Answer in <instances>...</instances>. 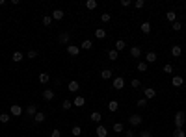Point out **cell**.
I'll list each match as a JSON object with an SVG mask.
<instances>
[{
	"mask_svg": "<svg viewBox=\"0 0 186 137\" xmlns=\"http://www.w3.org/2000/svg\"><path fill=\"white\" fill-rule=\"evenodd\" d=\"M97 6H99V4H97V0H87V2H86V7H87V9H95Z\"/></svg>",
	"mask_w": 186,
	"mask_h": 137,
	"instance_id": "33",
	"label": "cell"
},
{
	"mask_svg": "<svg viewBox=\"0 0 186 137\" xmlns=\"http://www.w3.org/2000/svg\"><path fill=\"white\" fill-rule=\"evenodd\" d=\"M112 137H115V135H112Z\"/></svg>",
	"mask_w": 186,
	"mask_h": 137,
	"instance_id": "50",
	"label": "cell"
},
{
	"mask_svg": "<svg viewBox=\"0 0 186 137\" xmlns=\"http://www.w3.org/2000/svg\"><path fill=\"white\" fill-rule=\"evenodd\" d=\"M67 54H69V56H78V54H80V46L69 45V46H67Z\"/></svg>",
	"mask_w": 186,
	"mask_h": 137,
	"instance_id": "10",
	"label": "cell"
},
{
	"mask_svg": "<svg viewBox=\"0 0 186 137\" xmlns=\"http://www.w3.org/2000/svg\"><path fill=\"white\" fill-rule=\"evenodd\" d=\"M156 61V54L155 52H147L145 54V63H155Z\"/></svg>",
	"mask_w": 186,
	"mask_h": 137,
	"instance_id": "17",
	"label": "cell"
},
{
	"mask_svg": "<svg viewBox=\"0 0 186 137\" xmlns=\"http://www.w3.org/2000/svg\"><path fill=\"white\" fill-rule=\"evenodd\" d=\"M80 133H82L80 126H73V128H71V135H73V137H80Z\"/></svg>",
	"mask_w": 186,
	"mask_h": 137,
	"instance_id": "27",
	"label": "cell"
},
{
	"mask_svg": "<svg viewBox=\"0 0 186 137\" xmlns=\"http://www.w3.org/2000/svg\"><path fill=\"white\" fill-rule=\"evenodd\" d=\"M132 6L136 9H141V7H145V0H136V2H132Z\"/></svg>",
	"mask_w": 186,
	"mask_h": 137,
	"instance_id": "34",
	"label": "cell"
},
{
	"mask_svg": "<svg viewBox=\"0 0 186 137\" xmlns=\"http://www.w3.org/2000/svg\"><path fill=\"white\" fill-rule=\"evenodd\" d=\"M78 89H80L78 82H76V80H71V82H69V85H67V91H71V93H76Z\"/></svg>",
	"mask_w": 186,
	"mask_h": 137,
	"instance_id": "11",
	"label": "cell"
},
{
	"mask_svg": "<svg viewBox=\"0 0 186 137\" xmlns=\"http://www.w3.org/2000/svg\"><path fill=\"white\" fill-rule=\"evenodd\" d=\"M30 59H34V58H37V50H28V54H26Z\"/></svg>",
	"mask_w": 186,
	"mask_h": 137,
	"instance_id": "44",
	"label": "cell"
},
{
	"mask_svg": "<svg viewBox=\"0 0 186 137\" xmlns=\"http://www.w3.org/2000/svg\"><path fill=\"white\" fill-rule=\"evenodd\" d=\"M130 56L140 59V56H141V48H140V46H132V48H130Z\"/></svg>",
	"mask_w": 186,
	"mask_h": 137,
	"instance_id": "16",
	"label": "cell"
},
{
	"mask_svg": "<svg viewBox=\"0 0 186 137\" xmlns=\"http://www.w3.org/2000/svg\"><path fill=\"white\" fill-rule=\"evenodd\" d=\"M112 74H114V72H112L110 69H104V70H101V78H102V80H110V78H112Z\"/></svg>",
	"mask_w": 186,
	"mask_h": 137,
	"instance_id": "20",
	"label": "cell"
},
{
	"mask_svg": "<svg viewBox=\"0 0 186 137\" xmlns=\"http://www.w3.org/2000/svg\"><path fill=\"white\" fill-rule=\"evenodd\" d=\"M114 132H115V133H121V132H123V124H121V122H115V124H114Z\"/></svg>",
	"mask_w": 186,
	"mask_h": 137,
	"instance_id": "38",
	"label": "cell"
},
{
	"mask_svg": "<svg viewBox=\"0 0 186 137\" xmlns=\"http://www.w3.org/2000/svg\"><path fill=\"white\" fill-rule=\"evenodd\" d=\"M9 115H13V117H20V115H23V108H20L19 104H11V106H9Z\"/></svg>",
	"mask_w": 186,
	"mask_h": 137,
	"instance_id": "3",
	"label": "cell"
},
{
	"mask_svg": "<svg viewBox=\"0 0 186 137\" xmlns=\"http://www.w3.org/2000/svg\"><path fill=\"white\" fill-rule=\"evenodd\" d=\"M50 17H52V20H61L63 19V11H61V9H54Z\"/></svg>",
	"mask_w": 186,
	"mask_h": 137,
	"instance_id": "15",
	"label": "cell"
},
{
	"mask_svg": "<svg viewBox=\"0 0 186 137\" xmlns=\"http://www.w3.org/2000/svg\"><path fill=\"white\" fill-rule=\"evenodd\" d=\"M95 133H97V137H108V130L104 128V126H97Z\"/></svg>",
	"mask_w": 186,
	"mask_h": 137,
	"instance_id": "13",
	"label": "cell"
},
{
	"mask_svg": "<svg viewBox=\"0 0 186 137\" xmlns=\"http://www.w3.org/2000/svg\"><path fill=\"white\" fill-rule=\"evenodd\" d=\"M80 48H84V50H91V48H93V43H91L90 39H84L82 45H80Z\"/></svg>",
	"mask_w": 186,
	"mask_h": 137,
	"instance_id": "22",
	"label": "cell"
},
{
	"mask_svg": "<svg viewBox=\"0 0 186 137\" xmlns=\"http://www.w3.org/2000/svg\"><path fill=\"white\" fill-rule=\"evenodd\" d=\"M73 106H74V108H84V106H86V98L80 97V94H76V98L73 100Z\"/></svg>",
	"mask_w": 186,
	"mask_h": 137,
	"instance_id": "7",
	"label": "cell"
},
{
	"mask_svg": "<svg viewBox=\"0 0 186 137\" xmlns=\"http://www.w3.org/2000/svg\"><path fill=\"white\" fill-rule=\"evenodd\" d=\"M0 6H6V0H0Z\"/></svg>",
	"mask_w": 186,
	"mask_h": 137,
	"instance_id": "49",
	"label": "cell"
},
{
	"mask_svg": "<svg viewBox=\"0 0 186 137\" xmlns=\"http://www.w3.org/2000/svg\"><path fill=\"white\" fill-rule=\"evenodd\" d=\"M45 113H41V111H37L36 113V117H34V122H37V124H41V122H45Z\"/></svg>",
	"mask_w": 186,
	"mask_h": 137,
	"instance_id": "18",
	"label": "cell"
},
{
	"mask_svg": "<svg viewBox=\"0 0 186 137\" xmlns=\"http://www.w3.org/2000/svg\"><path fill=\"white\" fill-rule=\"evenodd\" d=\"M140 137H153V133L149 130H143V132H140Z\"/></svg>",
	"mask_w": 186,
	"mask_h": 137,
	"instance_id": "46",
	"label": "cell"
},
{
	"mask_svg": "<svg viewBox=\"0 0 186 137\" xmlns=\"http://www.w3.org/2000/svg\"><path fill=\"white\" fill-rule=\"evenodd\" d=\"M125 137H136V132H134V130H127V132H125Z\"/></svg>",
	"mask_w": 186,
	"mask_h": 137,
	"instance_id": "47",
	"label": "cell"
},
{
	"mask_svg": "<svg viewBox=\"0 0 186 137\" xmlns=\"http://www.w3.org/2000/svg\"><path fill=\"white\" fill-rule=\"evenodd\" d=\"M121 6H123V7H128V6H132V2H130V0H121Z\"/></svg>",
	"mask_w": 186,
	"mask_h": 137,
	"instance_id": "48",
	"label": "cell"
},
{
	"mask_svg": "<svg viewBox=\"0 0 186 137\" xmlns=\"http://www.w3.org/2000/svg\"><path fill=\"white\" fill-rule=\"evenodd\" d=\"M164 72H166V74H171V72H173V65H171V63H166V65H164Z\"/></svg>",
	"mask_w": 186,
	"mask_h": 137,
	"instance_id": "39",
	"label": "cell"
},
{
	"mask_svg": "<svg viewBox=\"0 0 186 137\" xmlns=\"http://www.w3.org/2000/svg\"><path fill=\"white\" fill-rule=\"evenodd\" d=\"M101 119H102V115H101L99 111H93V113H91V121H93V122H101Z\"/></svg>",
	"mask_w": 186,
	"mask_h": 137,
	"instance_id": "31",
	"label": "cell"
},
{
	"mask_svg": "<svg viewBox=\"0 0 186 137\" xmlns=\"http://www.w3.org/2000/svg\"><path fill=\"white\" fill-rule=\"evenodd\" d=\"M171 28H173V30H175V31H179V30H181V28H182V24H181V22H179V20H175V22H173V24H171Z\"/></svg>",
	"mask_w": 186,
	"mask_h": 137,
	"instance_id": "42",
	"label": "cell"
},
{
	"mask_svg": "<svg viewBox=\"0 0 186 137\" xmlns=\"http://www.w3.org/2000/svg\"><path fill=\"white\" fill-rule=\"evenodd\" d=\"M49 80H50L49 72H41V74H39V82H41V83H49Z\"/></svg>",
	"mask_w": 186,
	"mask_h": 137,
	"instance_id": "26",
	"label": "cell"
},
{
	"mask_svg": "<svg viewBox=\"0 0 186 137\" xmlns=\"http://www.w3.org/2000/svg\"><path fill=\"white\" fill-rule=\"evenodd\" d=\"M140 30H141V34H149V31H151V22H147V20H145V22H141Z\"/></svg>",
	"mask_w": 186,
	"mask_h": 137,
	"instance_id": "21",
	"label": "cell"
},
{
	"mask_svg": "<svg viewBox=\"0 0 186 137\" xmlns=\"http://www.w3.org/2000/svg\"><path fill=\"white\" fill-rule=\"evenodd\" d=\"M125 87V78L123 76H115L114 78V89H123Z\"/></svg>",
	"mask_w": 186,
	"mask_h": 137,
	"instance_id": "5",
	"label": "cell"
},
{
	"mask_svg": "<svg viewBox=\"0 0 186 137\" xmlns=\"http://www.w3.org/2000/svg\"><path fill=\"white\" fill-rule=\"evenodd\" d=\"M182 83H184L182 76H173V80H171V85L173 87H182Z\"/></svg>",
	"mask_w": 186,
	"mask_h": 137,
	"instance_id": "12",
	"label": "cell"
},
{
	"mask_svg": "<svg viewBox=\"0 0 186 137\" xmlns=\"http://www.w3.org/2000/svg\"><path fill=\"white\" fill-rule=\"evenodd\" d=\"M136 106H138V108H145V106H147V100H145V98H140Z\"/></svg>",
	"mask_w": 186,
	"mask_h": 137,
	"instance_id": "43",
	"label": "cell"
},
{
	"mask_svg": "<svg viewBox=\"0 0 186 137\" xmlns=\"http://www.w3.org/2000/svg\"><path fill=\"white\" fill-rule=\"evenodd\" d=\"M58 41H60L61 45H67V46H69V41H71V35L67 34V31H61V34L58 35Z\"/></svg>",
	"mask_w": 186,
	"mask_h": 137,
	"instance_id": "4",
	"label": "cell"
},
{
	"mask_svg": "<svg viewBox=\"0 0 186 137\" xmlns=\"http://www.w3.org/2000/svg\"><path fill=\"white\" fill-rule=\"evenodd\" d=\"M108 58H110V61H117V58H119V52L114 48V50H108Z\"/></svg>",
	"mask_w": 186,
	"mask_h": 137,
	"instance_id": "23",
	"label": "cell"
},
{
	"mask_svg": "<svg viewBox=\"0 0 186 137\" xmlns=\"http://www.w3.org/2000/svg\"><path fill=\"white\" fill-rule=\"evenodd\" d=\"M141 122H143V117H141V115H130V117H128V124L130 126H132V128H136V126H140Z\"/></svg>",
	"mask_w": 186,
	"mask_h": 137,
	"instance_id": "2",
	"label": "cell"
},
{
	"mask_svg": "<svg viewBox=\"0 0 186 137\" xmlns=\"http://www.w3.org/2000/svg\"><path fill=\"white\" fill-rule=\"evenodd\" d=\"M23 54L20 52H13V56H11V61H15V63H19V61H23Z\"/></svg>",
	"mask_w": 186,
	"mask_h": 137,
	"instance_id": "29",
	"label": "cell"
},
{
	"mask_svg": "<svg viewBox=\"0 0 186 137\" xmlns=\"http://www.w3.org/2000/svg\"><path fill=\"white\" fill-rule=\"evenodd\" d=\"M24 111H26L28 117H36V113H37V106H36V104H28Z\"/></svg>",
	"mask_w": 186,
	"mask_h": 137,
	"instance_id": "8",
	"label": "cell"
},
{
	"mask_svg": "<svg viewBox=\"0 0 186 137\" xmlns=\"http://www.w3.org/2000/svg\"><path fill=\"white\" fill-rule=\"evenodd\" d=\"M95 37H97V39H104V37H106V30L97 28V30H95Z\"/></svg>",
	"mask_w": 186,
	"mask_h": 137,
	"instance_id": "24",
	"label": "cell"
},
{
	"mask_svg": "<svg viewBox=\"0 0 186 137\" xmlns=\"http://www.w3.org/2000/svg\"><path fill=\"white\" fill-rule=\"evenodd\" d=\"M61 108H63L65 111H67V109H71V108H73V102H71V100H67V98H65V100H63V104H61Z\"/></svg>",
	"mask_w": 186,
	"mask_h": 137,
	"instance_id": "35",
	"label": "cell"
},
{
	"mask_svg": "<svg viewBox=\"0 0 186 137\" xmlns=\"http://www.w3.org/2000/svg\"><path fill=\"white\" fill-rule=\"evenodd\" d=\"M166 19H168V22H175V19H177V13H175V11H168L166 13Z\"/></svg>",
	"mask_w": 186,
	"mask_h": 137,
	"instance_id": "28",
	"label": "cell"
},
{
	"mask_svg": "<svg viewBox=\"0 0 186 137\" xmlns=\"http://www.w3.org/2000/svg\"><path fill=\"white\" fill-rule=\"evenodd\" d=\"M130 85H132V87H134V89H140V87H141V82H140V80H138V78H134V80H132V82H130Z\"/></svg>",
	"mask_w": 186,
	"mask_h": 137,
	"instance_id": "41",
	"label": "cell"
},
{
	"mask_svg": "<svg viewBox=\"0 0 186 137\" xmlns=\"http://www.w3.org/2000/svg\"><path fill=\"white\" fill-rule=\"evenodd\" d=\"M52 22H54V20H52L50 15H45V17H43V24H45V26H50Z\"/></svg>",
	"mask_w": 186,
	"mask_h": 137,
	"instance_id": "37",
	"label": "cell"
},
{
	"mask_svg": "<svg viewBox=\"0 0 186 137\" xmlns=\"http://www.w3.org/2000/svg\"><path fill=\"white\" fill-rule=\"evenodd\" d=\"M143 94H145V100H153V98L156 97V89L147 87V89H143Z\"/></svg>",
	"mask_w": 186,
	"mask_h": 137,
	"instance_id": "6",
	"label": "cell"
},
{
	"mask_svg": "<svg viewBox=\"0 0 186 137\" xmlns=\"http://www.w3.org/2000/svg\"><path fill=\"white\" fill-rule=\"evenodd\" d=\"M175 128H182V126H184V122H186V115L182 113V111H177V113H175Z\"/></svg>",
	"mask_w": 186,
	"mask_h": 137,
	"instance_id": "1",
	"label": "cell"
},
{
	"mask_svg": "<svg viewBox=\"0 0 186 137\" xmlns=\"http://www.w3.org/2000/svg\"><path fill=\"white\" fill-rule=\"evenodd\" d=\"M50 137H61V132H60L58 128H56V130H52V132H50Z\"/></svg>",
	"mask_w": 186,
	"mask_h": 137,
	"instance_id": "45",
	"label": "cell"
},
{
	"mask_svg": "<svg viewBox=\"0 0 186 137\" xmlns=\"http://www.w3.org/2000/svg\"><path fill=\"white\" fill-rule=\"evenodd\" d=\"M125 46H127V43L123 39H119V41H115V50L117 52H121V50H125Z\"/></svg>",
	"mask_w": 186,
	"mask_h": 137,
	"instance_id": "25",
	"label": "cell"
},
{
	"mask_svg": "<svg viewBox=\"0 0 186 137\" xmlns=\"http://www.w3.org/2000/svg\"><path fill=\"white\" fill-rule=\"evenodd\" d=\"M181 54H182V48H181L179 45H175V46L171 48V56H173V58H179Z\"/></svg>",
	"mask_w": 186,
	"mask_h": 137,
	"instance_id": "19",
	"label": "cell"
},
{
	"mask_svg": "<svg viewBox=\"0 0 186 137\" xmlns=\"http://www.w3.org/2000/svg\"><path fill=\"white\" fill-rule=\"evenodd\" d=\"M101 20H102V22H110L112 15H110V13H102V15H101Z\"/></svg>",
	"mask_w": 186,
	"mask_h": 137,
	"instance_id": "40",
	"label": "cell"
},
{
	"mask_svg": "<svg viewBox=\"0 0 186 137\" xmlns=\"http://www.w3.org/2000/svg\"><path fill=\"white\" fill-rule=\"evenodd\" d=\"M9 119H11V115H9V113H0V122H2V124L9 122Z\"/></svg>",
	"mask_w": 186,
	"mask_h": 137,
	"instance_id": "30",
	"label": "cell"
},
{
	"mask_svg": "<svg viewBox=\"0 0 186 137\" xmlns=\"http://www.w3.org/2000/svg\"><path fill=\"white\" fill-rule=\"evenodd\" d=\"M117 108H119V102H117V100H110V102H108V111L115 113V111H117Z\"/></svg>",
	"mask_w": 186,
	"mask_h": 137,
	"instance_id": "14",
	"label": "cell"
},
{
	"mask_svg": "<svg viewBox=\"0 0 186 137\" xmlns=\"http://www.w3.org/2000/svg\"><path fill=\"white\" fill-rule=\"evenodd\" d=\"M171 137H186V133H184V130L182 128H175V132H173V135Z\"/></svg>",
	"mask_w": 186,
	"mask_h": 137,
	"instance_id": "32",
	"label": "cell"
},
{
	"mask_svg": "<svg viewBox=\"0 0 186 137\" xmlns=\"http://www.w3.org/2000/svg\"><path fill=\"white\" fill-rule=\"evenodd\" d=\"M138 70L140 72H145L147 70V63L145 61H138Z\"/></svg>",
	"mask_w": 186,
	"mask_h": 137,
	"instance_id": "36",
	"label": "cell"
},
{
	"mask_svg": "<svg viewBox=\"0 0 186 137\" xmlns=\"http://www.w3.org/2000/svg\"><path fill=\"white\" fill-rule=\"evenodd\" d=\"M54 97H56V93H54L52 89H45V91H43V98H45L47 102L54 100Z\"/></svg>",
	"mask_w": 186,
	"mask_h": 137,
	"instance_id": "9",
	"label": "cell"
}]
</instances>
